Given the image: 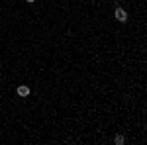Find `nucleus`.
I'll list each match as a JSON object with an SVG mask.
<instances>
[{
  "label": "nucleus",
  "mask_w": 147,
  "mask_h": 145,
  "mask_svg": "<svg viewBox=\"0 0 147 145\" xmlns=\"http://www.w3.org/2000/svg\"><path fill=\"white\" fill-rule=\"evenodd\" d=\"M114 16H116V20H118V22H125V20H127V12H125L124 8H116Z\"/></svg>",
  "instance_id": "1"
},
{
  "label": "nucleus",
  "mask_w": 147,
  "mask_h": 145,
  "mask_svg": "<svg viewBox=\"0 0 147 145\" xmlns=\"http://www.w3.org/2000/svg\"><path fill=\"white\" fill-rule=\"evenodd\" d=\"M18 94H20V96H24V98H26V96H30V86L20 84V86H18Z\"/></svg>",
  "instance_id": "2"
},
{
  "label": "nucleus",
  "mask_w": 147,
  "mask_h": 145,
  "mask_svg": "<svg viewBox=\"0 0 147 145\" xmlns=\"http://www.w3.org/2000/svg\"><path fill=\"white\" fill-rule=\"evenodd\" d=\"M124 141H125L124 135H116V137H114V143L116 145H124Z\"/></svg>",
  "instance_id": "3"
},
{
  "label": "nucleus",
  "mask_w": 147,
  "mask_h": 145,
  "mask_svg": "<svg viewBox=\"0 0 147 145\" xmlns=\"http://www.w3.org/2000/svg\"><path fill=\"white\" fill-rule=\"evenodd\" d=\"M26 2H30V4H32V2H35V0H26Z\"/></svg>",
  "instance_id": "4"
}]
</instances>
